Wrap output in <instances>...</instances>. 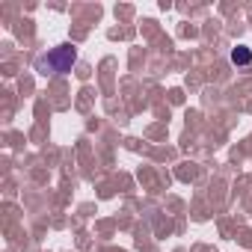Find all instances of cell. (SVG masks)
<instances>
[{"mask_svg": "<svg viewBox=\"0 0 252 252\" xmlns=\"http://www.w3.org/2000/svg\"><path fill=\"white\" fill-rule=\"evenodd\" d=\"M74 63H77V48L74 45H57V48L36 57V71L42 77H57V74H68Z\"/></svg>", "mask_w": 252, "mask_h": 252, "instance_id": "6da1fadb", "label": "cell"}, {"mask_svg": "<svg viewBox=\"0 0 252 252\" xmlns=\"http://www.w3.org/2000/svg\"><path fill=\"white\" fill-rule=\"evenodd\" d=\"M231 65H240V68H246V65H252V51L246 48V45H237V48H231Z\"/></svg>", "mask_w": 252, "mask_h": 252, "instance_id": "7a4b0ae2", "label": "cell"}]
</instances>
